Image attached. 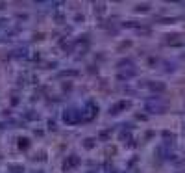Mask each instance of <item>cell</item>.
I'll return each mask as SVG.
<instances>
[{"label":"cell","mask_w":185,"mask_h":173,"mask_svg":"<svg viewBox=\"0 0 185 173\" xmlns=\"http://www.w3.org/2000/svg\"><path fill=\"white\" fill-rule=\"evenodd\" d=\"M152 89H157V91H163L165 89V84H150Z\"/></svg>","instance_id":"6da1fadb"},{"label":"cell","mask_w":185,"mask_h":173,"mask_svg":"<svg viewBox=\"0 0 185 173\" xmlns=\"http://www.w3.org/2000/svg\"><path fill=\"white\" fill-rule=\"evenodd\" d=\"M183 58H185V56H183Z\"/></svg>","instance_id":"3957f363"},{"label":"cell","mask_w":185,"mask_h":173,"mask_svg":"<svg viewBox=\"0 0 185 173\" xmlns=\"http://www.w3.org/2000/svg\"><path fill=\"white\" fill-rule=\"evenodd\" d=\"M148 9V4H143V6H137V11H146Z\"/></svg>","instance_id":"7a4b0ae2"}]
</instances>
